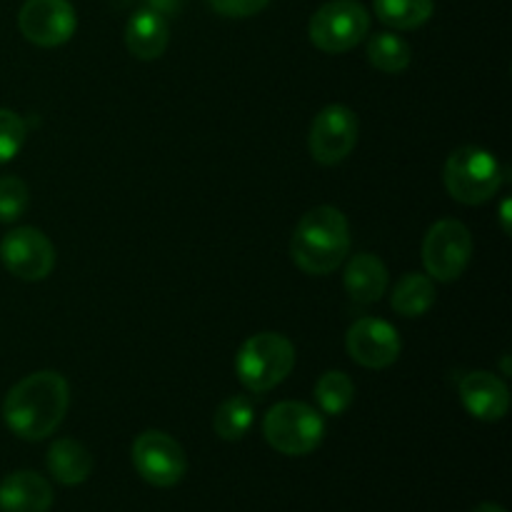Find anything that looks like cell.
<instances>
[{
  "instance_id": "2e32d148",
  "label": "cell",
  "mask_w": 512,
  "mask_h": 512,
  "mask_svg": "<svg viewBox=\"0 0 512 512\" xmlns=\"http://www.w3.org/2000/svg\"><path fill=\"white\" fill-rule=\"evenodd\" d=\"M345 290L358 305H373L388 290V270L378 255L360 253L345 268Z\"/></svg>"
},
{
  "instance_id": "6da1fadb",
  "label": "cell",
  "mask_w": 512,
  "mask_h": 512,
  "mask_svg": "<svg viewBox=\"0 0 512 512\" xmlns=\"http://www.w3.org/2000/svg\"><path fill=\"white\" fill-rule=\"evenodd\" d=\"M70 405L68 380L55 370L25 375L8 390L3 420L18 438L45 440L63 423Z\"/></svg>"
},
{
  "instance_id": "277c9868",
  "label": "cell",
  "mask_w": 512,
  "mask_h": 512,
  "mask_svg": "<svg viewBox=\"0 0 512 512\" xmlns=\"http://www.w3.org/2000/svg\"><path fill=\"white\" fill-rule=\"evenodd\" d=\"M443 180L453 200L463 205L488 203L503 185V168L490 150L463 145L448 158Z\"/></svg>"
},
{
  "instance_id": "5bb4252c",
  "label": "cell",
  "mask_w": 512,
  "mask_h": 512,
  "mask_svg": "<svg viewBox=\"0 0 512 512\" xmlns=\"http://www.w3.org/2000/svg\"><path fill=\"white\" fill-rule=\"evenodd\" d=\"M53 498L48 480L33 470L10 473L0 483V512H48Z\"/></svg>"
},
{
  "instance_id": "4316f807",
  "label": "cell",
  "mask_w": 512,
  "mask_h": 512,
  "mask_svg": "<svg viewBox=\"0 0 512 512\" xmlns=\"http://www.w3.org/2000/svg\"><path fill=\"white\" fill-rule=\"evenodd\" d=\"M473 512H508L505 508H500L498 503H480L478 508H475Z\"/></svg>"
},
{
  "instance_id": "cb8c5ba5",
  "label": "cell",
  "mask_w": 512,
  "mask_h": 512,
  "mask_svg": "<svg viewBox=\"0 0 512 512\" xmlns=\"http://www.w3.org/2000/svg\"><path fill=\"white\" fill-rule=\"evenodd\" d=\"M25 135H28V128H25L23 118L13 110L0 108V165L10 163L20 153Z\"/></svg>"
},
{
  "instance_id": "d4e9b609",
  "label": "cell",
  "mask_w": 512,
  "mask_h": 512,
  "mask_svg": "<svg viewBox=\"0 0 512 512\" xmlns=\"http://www.w3.org/2000/svg\"><path fill=\"white\" fill-rule=\"evenodd\" d=\"M208 3L215 13L225 18H250V15H258L270 0H208Z\"/></svg>"
},
{
  "instance_id": "ffe728a7",
  "label": "cell",
  "mask_w": 512,
  "mask_h": 512,
  "mask_svg": "<svg viewBox=\"0 0 512 512\" xmlns=\"http://www.w3.org/2000/svg\"><path fill=\"white\" fill-rule=\"evenodd\" d=\"M413 60L410 45L400 35L375 33L368 43V63L380 73H403Z\"/></svg>"
},
{
  "instance_id": "7c38bea8",
  "label": "cell",
  "mask_w": 512,
  "mask_h": 512,
  "mask_svg": "<svg viewBox=\"0 0 512 512\" xmlns=\"http://www.w3.org/2000/svg\"><path fill=\"white\" fill-rule=\"evenodd\" d=\"M345 348H348L350 358L363 368H390L400 355L398 330L385 320L360 318L348 328Z\"/></svg>"
},
{
  "instance_id": "e0dca14e",
  "label": "cell",
  "mask_w": 512,
  "mask_h": 512,
  "mask_svg": "<svg viewBox=\"0 0 512 512\" xmlns=\"http://www.w3.org/2000/svg\"><path fill=\"white\" fill-rule=\"evenodd\" d=\"M45 463H48V473L53 475L55 483L68 485V488L83 485L90 478V473H93V455H90V450L83 443L70 438L55 440L50 445Z\"/></svg>"
},
{
  "instance_id": "8fae6325",
  "label": "cell",
  "mask_w": 512,
  "mask_h": 512,
  "mask_svg": "<svg viewBox=\"0 0 512 512\" xmlns=\"http://www.w3.org/2000/svg\"><path fill=\"white\" fill-rule=\"evenodd\" d=\"M0 260L13 273L15 278L28 280H43L53 273L55 268V248L38 228H13L0 243Z\"/></svg>"
},
{
  "instance_id": "ba28073f",
  "label": "cell",
  "mask_w": 512,
  "mask_h": 512,
  "mask_svg": "<svg viewBox=\"0 0 512 512\" xmlns=\"http://www.w3.org/2000/svg\"><path fill=\"white\" fill-rule=\"evenodd\" d=\"M133 465L145 483L173 488L188 473V458L175 438L160 430H145L133 443Z\"/></svg>"
},
{
  "instance_id": "4fadbf2b",
  "label": "cell",
  "mask_w": 512,
  "mask_h": 512,
  "mask_svg": "<svg viewBox=\"0 0 512 512\" xmlns=\"http://www.w3.org/2000/svg\"><path fill=\"white\" fill-rule=\"evenodd\" d=\"M460 400L473 418L483 423H495L508 415L510 390L498 375L488 370H475L460 380Z\"/></svg>"
},
{
  "instance_id": "603a6c76",
  "label": "cell",
  "mask_w": 512,
  "mask_h": 512,
  "mask_svg": "<svg viewBox=\"0 0 512 512\" xmlns=\"http://www.w3.org/2000/svg\"><path fill=\"white\" fill-rule=\"evenodd\" d=\"M28 185L15 175L0 178V223H15L28 208Z\"/></svg>"
},
{
  "instance_id": "d6986e66",
  "label": "cell",
  "mask_w": 512,
  "mask_h": 512,
  "mask_svg": "<svg viewBox=\"0 0 512 512\" xmlns=\"http://www.w3.org/2000/svg\"><path fill=\"white\" fill-rule=\"evenodd\" d=\"M433 0H375V15L393 30H415L433 15Z\"/></svg>"
},
{
  "instance_id": "9a60e30c",
  "label": "cell",
  "mask_w": 512,
  "mask_h": 512,
  "mask_svg": "<svg viewBox=\"0 0 512 512\" xmlns=\"http://www.w3.org/2000/svg\"><path fill=\"white\" fill-rule=\"evenodd\" d=\"M170 43V28L155 10L143 8L128 20L125 45L138 60H158Z\"/></svg>"
},
{
  "instance_id": "44dd1931",
  "label": "cell",
  "mask_w": 512,
  "mask_h": 512,
  "mask_svg": "<svg viewBox=\"0 0 512 512\" xmlns=\"http://www.w3.org/2000/svg\"><path fill=\"white\" fill-rule=\"evenodd\" d=\"M255 420V405L248 398H228L213 415V430L223 440H240L248 435Z\"/></svg>"
},
{
  "instance_id": "7a4b0ae2",
  "label": "cell",
  "mask_w": 512,
  "mask_h": 512,
  "mask_svg": "<svg viewBox=\"0 0 512 512\" xmlns=\"http://www.w3.org/2000/svg\"><path fill=\"white\" fill-rule=\"evenodd\" d=\"M350 253L348 220L333 205H320L300 218L290 240L293 263L308 275H328L345 263Z\"/></svg>"
},
{
  "instance_id": "52a82bcc",
  "label": "cell",
  "mask_w": 512,
  "mask_h": 512,
  "mask_svg": "<svg viewBox=\"0 0 512 512\" xmlns=\"http://www.w3.org/2000/svg\"><path fill=\"white\" fill-rule=\"evenodd\" d=\"M473 258V238L460 220H438L423 243V263L428 278L450 283L463 275Z\"/></svg>"
},
{
  "instance_id": "3957f363",
  "label": "cell",
  "mask_w": 512,
  "mask_h": 512,
  "mask_svg": "<svg viewBox=\"0 0 512 512\" xmlns=\"http://www.w3.org/2000/svg\"><path fill=\"white\" fill-rule=\"evenodd\" d=\"M295 368V348L285 335L258 333L245 340L235 358V373L250 393L278 388Z\"/></svg>"
},
{
  "instance_id": "7402d4cb",
  "label": "cell",
  "mask_w": 512,
  "mask_h": 512,
  "mask_svg": "<svg viewBox=\"0 0 512 512\" xmlns=\"http://www.w3.org/2000/svg\"><path fill=\"white\" fill-rule=\"evenodd\" d=\"M355 385L343 370H328L315 385V400L325 415H343L353 405Z\"/></svg>"
},
{
  "instance_id": "ac0fdd59",
  "label": "cell",
  "mask_w": 512,
  "mask_h": 512,
  "mask_svg": "<svg viewBox=\"0 0 512 512\" xmlns=\"http://www.w3.org/2000/svg\"><path fill=\"white\" fill-rule=\"evenodd\" d=\"M435 303V285L433 278L423 273H408L395 283L390 305L403 318H420L428 313Z\"/></svg>"
},
{
  "instance_id": "5b68a950",
  "label": "cell",
  "mask_w": 512,
  "mask_h": 512,
  "mask_svg": "<svg viewBox=\"0 0 512 512\" xmlns=\"http://www.w3.org/2000/svg\"><path fill=\"white\" fill-rule=\"evenodd\" d=\"M263 435L273 450L283 455H310L325 438V423L315 408L305 403H278L263 420Z\"/></svg>"
},
{
  "instance_id": "9c48e42d",
  "label": "cell",
  "mask_w": 512,
  "mask_h": 512,
  "mask_svg": "<svg viewBox=\"0 0 512 512\" xmlns=\"http://www.w3.org/2000/svg\"><path fill=\"white\" fill-rule=\"evenodd\" d=\"M358 143V115L345 105H328L310 125L308 148L320 165H338Z\"/></svg>"
},
{
  "instance_id": "30bf717a",
  "label": "cell",
  "mask_w": 512,
  "mask_h": 512,
  "mask_svg": "<svg viewBox=\"0 0 512 512\" xmlns=\"http://www.w3.org/2000/svg\"><path fill=\"white\" fill-rule=\"evenodd\" d=\"M18 28L28 43L58 48L73 38L78 15L68 0H25L18 13Z\"/></svg>"
},
{
  "instance_id": "484cf974",
  "label": "cell",
  "mask_w": 512,
  "mask_h": 512,
  "mask_svg": "<svg viewBox=\"0 0 512 512\" xmlns=\"http://www.w3.org/2000/svg\"><path fill=\"white\" fill-rule=\"evenodd\" d=\"M145 3H148L150 10H155V13L163 15V13H178V8L183 0H145Z\"/></svg>"
},
{
  "instance_id": "8992f818",
  "label": "cell",
  "mask_w": 512,
  "mask_h": 512,
  "mask_svg": "<svg viewBox=\"0 0 512 512\" xmlns=\"http://www.w3.org/2000/svg\"><path fill=\"white\" fill-rule=\"evenodd\" d=\"M370 30V13L358 0H330L310 18V43L330 55L348 53L363 43Z\"/></svg>"
}]
</instances>
